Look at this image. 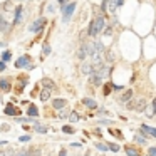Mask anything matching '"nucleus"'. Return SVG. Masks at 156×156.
I'll return each mask as SVG.
<instances>
[{
    "mask_svg": "<svg viewBox=\"0 0 156 156\" xmlns=\"http://www.w3.org/2000/svg\"><path fill=\"white\" fill-rule=\"evenodd\" d=\"M103 29H104V18L103 17H96L91 24H89V30H87V34L94 37V35L101 34Z\"/></svg>",
    "mask_w": 156,
    "mask_h": 156,
    "instance_id": "1",
    "label": "nucleus"
},
{
    "mask_svg": "<svg viewBox=\"0 0 156 156\" xmlns=\"http://www.w3.org/2000/svg\"><path fill=\"white\" fill-rule=\"evenodd\" d=\"M144 106H146V99L144 97H138V99L128 103V109H131V111H143Z\"/></svg>",
    "mask_w": 156,
    "mask_h": 156,
    "instance_id": "2",
    "label": "nucleus"
},
{
    "mask_svg": "<svg viewBox=\"0 0 156 156\" xmlns=\"http://www.w3.org/2000/svg\"><path fill=\"white\" fill-rule=\"evenodd\" d=\"M74 9H76V2H70L69 5H64V7H62V10H64V17H62V20H64V22H67V20L70 18Z\"/></svg>",
    "mask_w": 156,
    "mask_h": 156,
    "instance_id": "3",
    "label": "nucleus"
},
{
    "mask_svg": "<svg viewBox=\"0 0 156 156\" xmlns=\"http://www.w3.org/2000/svg\"><path fill=\"white\" fill-rule=\"evenodd\" d=\"M92 67H94V72H92V74H97L99 77H104V76L109 74V69L104 66L103 62H99V64H96V66H92Z\"/></svg>",
    "mask_w": 156,
    "mask_h": 156,
    "instance_id": "4",
    "label": "nucleus"
},
{
    "mask_svg": "<svg viewBox=\"0 0 156 156\" xmlns=\"http://www.w3.org/2000/svg\"><path fill=\"white\" fill-rule=\"evenodd\" d=\"M44 25H45V18H39V20H35L34 24L30 25V32H40Z\"/></svg>",
    "mask_w": 156,
    "mask_h": 156,
    "instance_id": "5",
    "label": "nucleus"
},
{
    "mask_svg": "<svg viewBox=\"0 0 156 156\" xmlns=\"http://www.w3.org/2000/svg\"><path fill=\"white\" fill-rule=\"evenodd\" d=\"M5 114H7V116H18V114H20V109H17L14 104H7Z\"/></svg>",
    "mask_w": 156,
    "mask_h": 156,
    "instance_id": "6",
    "label": "nucleus"
},
{
    "mask_svg": "<svg viewBox=\"0 0 156 156\" xmlns=\"http://www.w3.org/2000/svg\"><path fill=\"white\" fill-rule=\"evenodd\" d=\"M131 97H133V91L128 89L126 92H122L121 96H119V103H128V101H131Z\"/></svg>",
    "mask_w": 156,
    "mask_h": 156,
    "instance_id": "7",
    "label": "nucleus"
},
{
    "mask_svg": "<svg viewBox=\"0 0 156 156\" xmlns=\"http://www.w3.org/2000/svg\"><path fill=\"white\" fill-rule=\"evenodd\" d=\"M124 151H126V155L128 156H141V151H138L134 146H126Z\"/></svg>",
    "mask_w": 156,
    "mask_h": 156,
    "instance_id": "8",
    "label": "nucleus"
},
{
    "mask_svg": "<svg viewBox=\"0 0 156 156\" xmlns=\"http://www.w3.org/2000/svg\"><path fill=\"white\" fill-rule=\"evenodd\" d=\"M141 131H143V133H146V134H149V136H153V138H156V129H155V128H149V126L143 124V126H141Z\"/></svg>",
    "mask_w": 156,
    "mask_h": 156,
    "instance_id": "9",
    "label": "nucleus"
},
{
    "mask_svg": "<svg viewBox=\"0 0 156 156\" xmlns=\"http://www.w3.org/2000/svg\"><path fill=\"white\" fill-rule=\"evenodd\" d=\"M22 5H17L15 7V18H14V24H18L20 20H22Z\"/></svg>",
    "mask_w": 156,
    "mask_h": 156,
    "instance_id": "10",
    "label": "nucleus"
},
{
    "mask_svg": "<svg viewBox=\"0 0 156 156\" xmlns=\"http://www.w3.org/2000/svg\"><path fill=\"white\" fill-rule=\"evenodd\" d=\"M81 70H82L84 74H92V72H94V67H92V64H91V62H84V64H82V67H81Z\"/></svg>",
    "mask_w": 156,
    "mask_h": 156,
    "instance_id": "11",
    "label": "nucleus"
},
{
    "mask_svg": "<svg viewBox=\"0 0 156 156\" xmlns=\"http://www.w3.org/2000/svg\"><path fill=\"white\" fill-rule=\"evenodd\" d=\"M29 61H30V59H29V55L20 57L17 62H15V67H24V66H27V64H29Z\"/></svg>",
    "mask_w": 156,
    "mask_h": 156,
    "instance_id": "12",
    "label": "nucleus"
},
{
    "mask_svg": "<svg viewBox=\"0 0 156 156\" xmlns=\"http://www.w3.org/2000/svg\"><path fill=\"white\" fill-rule=\"evenodd\" d=\"M66 106H67V101L66 99H55L54 101V107L55 109H64Z\"/></svg>",
    "mask_w": 156,
    "mask_h": 156,
    "instance_id": "13",
    "label": "nucleus"
},
{
    "mask_svg": "<svg viewBox=\"0 0 156 156\" xmlns=\"http://www.w3.org/2000/svg\"><path fill=\"white\" fill-rule=\"evenodd\" d=\"M101 81H103V77H99L97 74H91V82H92L94 86H101V84H103Z\"/></svg>",
    "mask_w": 156,
    "mask_h": 156,
    "instance_id": "14",
    "label": "nucleus"
},
{
    "mask_svg": "<svg viewBox=\"0 0 156 156\" xmlns=\"http://www.w3.org/2000/svg\"><path fill=\"white\" fill-rule=\"evenodd\" d=\"M77 57H79L81 61H82V59H86V57H87V51H86V47H84V45H81V49L77 51Z\"/></svg>",
    "mask_w": 156,
    "mask_h": 156,
    "instance_id": "15",
    "label": "nucleus"
},
{
    "mask_svg": "<svg viewBox=\"0 0 156 156\" xmlns=\"http://www.w3.org/2000/svg\"><path fill=\"white\" fill-rule=\"evenodd\" d=\"M49 97H51V89H47V87H45V89L40 92V99H42V101H47Z\"/></svg>",
    "mask_w": 156,
    "mask_h": 156,
    "instance_id": "16",
    "label": "nucleus"
},
{
    "mask_svg": "<svg viewBox=\"0 0 156 156\" xmlns=\"http://www.w3.org/2000/svg\"><path fill=\"white\" fill-rule=\"evenodd\" d=\"M82 103L86 104L87 107H91V109H96V106H97V104H96V101H92V99H82Z\"/></svg>",
    "mask_w": 156,
    "mask_h": 156,
    "instance_id": "17",
    "label": "nucleus"
},
{
    "mask_svg": "<svg viewBox=\"0 0 156 156\" xmlns=\"http://www.w3.org/2000/svg\"><path fill=\"white\" fill-rule=\"evenodd\" d=\"M27 114H29V116H37V114H39V109H37L35 106H29V109H27Z\"/></svg>",
    "mask_w": 156,
    "mask_h": 156,
    "instance_id": "18",
    "label": "nucleus"
},
{
    "mask_svg": "<svg viewBox=\"0 0 156 156\" xmlns=\"http://www.w3.org/2000/svg\"><path fill=\"white\" fill-rule=\"evenodd\" d=\"M0 89H3V91H9V89H10V84H9V81L2 79V81H0Z\"/></svg>",
    "mask_w": 156,
    "mask_h": 156,
    "instance_id": "19",
    "label": "nucleus"
},
{
    "mask_svg": "<svg viewBox=\"0 0 156 156\" xmlns=\"http://www.w3.org/2000/svg\"><path fill=\"white\" fill-rule=\"evenodd\" d=\"M34 129L37 133H47V126H42V124H35Z\"/></svg>",
    "mask_w": 156,
    "mask_h": 156,
    "instance_id": "20",
    "label": "nucleus"
},
{
    "mask_svg": "<svg viewBox=\"0 0 156 156\" xmlns=\"http://www.w3.org/2000/svg\"><path fill=\"white\" fill-rule=\"evenodd\" d=\"M113 87H114V84H106L104 86V96H109L111 91H113Z\"/></svg>",
    "mask_w": 156,
    "mask_h": 156,
    "instance_id": "21",
    "label": "nucleus"
},
{
    "mask_svg": "<svg viewBox=\"0 0 156 156\" xmlns=\"http://www.w3.org/2000/svg\"><path fill=\"white\" fill-rule=\"evenodd\" d=\"M7 27H9V24L3 20V17H2V15H0V30L3 32V30H7Z\"/></svg>",
    "mask_w": 156,
    "mask_h": 156,
    "instance_id": "22",
    "label": "nucleus"
},
{
    "mask_svg": "<svg viewBox=\"0 0 156 156\" xmlns=\"http://www.w3.org/2000/svg\"><path fill=\"white\" fill-rule=\"evenodd\" d=\"M69 119H70V122H77L79 121V114H77V113H70Z\"/></svg>",
    "mask_w": 156,
    "mask_h": 156,
    "instance_id": "23",
    "label": "nucleus"
},
{
    "mask_svg": "<svg viewBox=\"0 0 156 156\" xmlns=\"http://www.w3.org/2000/svg\"><path fill=\"white\" fill-rule=\"evenodd\" d=\"M10 57H12V54H10V52H9V51H5V52H3V54H2V61H3V62H7V61H10Z\"/></svg>",
    "mask_w": 156,
    "mask_h": 156,
    "instance_id": "24",
    "label": "nucleus"
},
{
    "mask_svg": "<svg viewBox=\"0 0 156 156\" xmlns=\"http://www.w3.org/2000/svg\"><path fill=\"white\" fill-rule=\"evenodd\" d=\"M111 131V134H114L118 139H122V134H121V131H118V129H109Z\"/></svg>",
    "mask_w": 156,
    "mask_h": 156,
    "instance_id": "25",
    "label": "nucleus"
},
{
    "mask_svg": "<svg viewBox=\"0 0 156 156\" xmlns=\"http://www.w3.org/2000/svg\"><path fill=\"white\" fill-rule=\"evenodd\" d=\"M42 82H44V86L47 87V89H52V87H54V84H52V81H51V79H44Z\"/></svg>",
    "mask_w": 156,
    "mask_h": 156,
    "instance_id": "26",
    "label": "nucleus"
},
{
    "mask_svg": "<svg viewBox=\"0 0 156 156\" xmlns=\"http://www.w3.org/2000/svg\"><path fill=\"white\" fill-rule=\"evenodd\" d=\"M96 148H97L99 151H106V149H107V144H103V143H96Z\"/></svg>",
    "mask_w": 156,
    "mask_h": 156,
    "instance_id": "27",
    "label": "nucleus"
},
{
    "mask_svg": "<svg viewBox=\"0 0 156 156\" xmlns=\"http://www.w3.org/2000/svg\"><path fill=\"white\" fill-rule=\"evenodd\" d=\"M107 148H109L111 151H114V153H116V151H119V146H118V144H114V143H111V144H107Z\"/></svg>",
    "mask_w": 156,
    "mask_h": 156,
    "instance_id": "28",
    "label": "nucleus"
},
{
    "mask_svg": "<svg viewBox=\"0 0 156 156\" xmlns=\"http://www.w3.org/2000/svg\"><path fill=\"white\" fill-rule=\"evenodd\" d=\"M106 59H107L109 62H114V52L109 51V52H107V57H106Z\"/></svg>",
    "mask_w": 156,
    "mask_h": 156,
    "instance_id": "29",
    "label": "nucleus"
},
{
    "mask_svg": "<svg viewBox=\"0 0 156 156\" xmlns=\"http://www.w3.org/2000/svg\"><path fill=\"white\" fill-rule=\"evenodd\" d=\"M62 131H64V133H69V134H72V133H74V128H70V126H64V128H62Z\"/></svg>",
    "mask_w": 156,
    "mask_h": 156,
    "instance_id": "30",
    "label": "nucleus"
},
{
    "mask_svg": "<svg viewBox=\"0 0 156 156\" xmlns=\"http://www.w3.org/2000/svg\"><path fill=\"white\" fill-rule=\"evenodd\" d=\"M29 156H40V151H39V149H34V151H29Z\"/></svg>",
    "mask_w": 156,
    "mask_h": 156,
    "instance_id": "31",
    "label": "nucleus"
},
{
    "mask_svg": "<svg viewBox=\"0 0 156 156\" xmlns=\"http://www.w3.org/2000/svg\"><path fill=\"white\" fill-rule=\"evenodd\" d=\"M67 114H69V111H66V109H62V111L59 113V116H61V118H66Z\"/></svg>",
    "mask_w": 156,
    "mask_h": 156,
    "instance_id": "32",
    "label": "nucleus"
},
{
    "mask_svg": "<svg viewBox=\"0 0 156 156\" xmlns=\"http://www.w3.org/2000/svg\"><path fill=\"white\" fill-rule=\"evenodd\" d=\"M148 153H149V156H156V148H149Z\"/></svg>",
    "mask_w": 156,
    "mask_h": 156,
    "instance_id": "33",
    "label": "nucleus"
},
{
    "mask_svg": "<svg viewBox=\"0 0 156 156\" xmlns=\"http://www.w3.org/2000/svg\"><path fill=\"white\" fill-rule=\"evenodd\" d=\"M136 143H139V144H144V143H146V141H144V138H136Z\"/></svg>",
    "mask_w": 156,
    "mask_h": 156,
    "instance_id": "34",
    "label": "nucleus"
},
{
    "mask_svg": "<svg viewBox=\"0 0 156 156\" xmlns=\"http://www.w3.org/2000/svg\"><path fill=\"white\" fill-rule=\"evenodd\" d=\"M51 52V47L49 45H44V54H49Z\"/></svg>",
    "mask_w": 156,
    "mask_h": 156,
    "instance_id": "35",
    "label": "nucleus"
},
{
    "mask_svg": "<svg viewBox=\"0 0 156 156\" xmlns=\"http://www.w3.org/2000/svg\"><path fill=\"white\" fill-rule=\"evenodd\" d=\"M2 70H5V62H3V61L0 62V72H2Z\"/></svg>",
    "mask_w": 156,
    "mask_h": 156,
    "instance_id": "36",
    "label": "nucleus"
},
{
    "mask_svg": "<svg viewBox=\"0 0 156 156\" xmlns=\"http://www.w3.org/2000/svg\"><path fill=\"white\" fill-rule=\"evenodd\" d=\"M20 141H30V136H22Z\"/></svg>",
    "mask_w": 156,
    "mask_h": 156,
    "instance_id": "37",
    "label": "nucleus"
},
{
    "mask_svg": "<svg viewBox=\"0 0 156 156\" xmlns=\"http://www.w3.org/2000/svg\"><path fill=\"white\" fill-rule=\"evenodd\" d=\"M151 106H153V111H155V114H156V99L151 103Z\"/></svg>",
    "mask_w": 156,
    "mask_h": 156,
    "instance_id": "38",
    "label": "nucleus"
},
{
    "mask_svg": "<svg viewBox=\"0 0 156 156\" xmlns=\"http://www.w3.org/2000/svg\"><path fill=\"white\" fill-rule=\"evenodd\" d=\"M59 156H66V151L62 149V151H61V155H59Z\"/></svg>",
    "mask_w": 156,
    "mask_h": 156,
    "instance_id": "39",
    "label": "nucleus"
},
{
    "mask_svg": "<svg viewBox=\"0 0 156 156\" xmlns=\"http://www.w3.org/2000/svg\"><path fill=\"white\" fill-rule=\"evenodd\" d=\"M0 156H7V153L5 151H0Z\"/></svg>",
    "mask_w": 156,
    "mask_h": 156,
    "instance_id": "40",
    "label": "nucleus"
},
{
    "mask_svg": "<svg viewBox=\"0 0 156 156\" xmlns=\"http://www.w3.org/2000/svg\"><path fill=\"white\" fill-rule=\"evenodd\" d=\"M59 2H61V3H62V5H64V2H66V0H59Z\"/></svg>",
    "mask_w": 156,
    "mask_h": 156,
    "instance_id": "41",
    "label": "nucleus"
}]
</instances>
